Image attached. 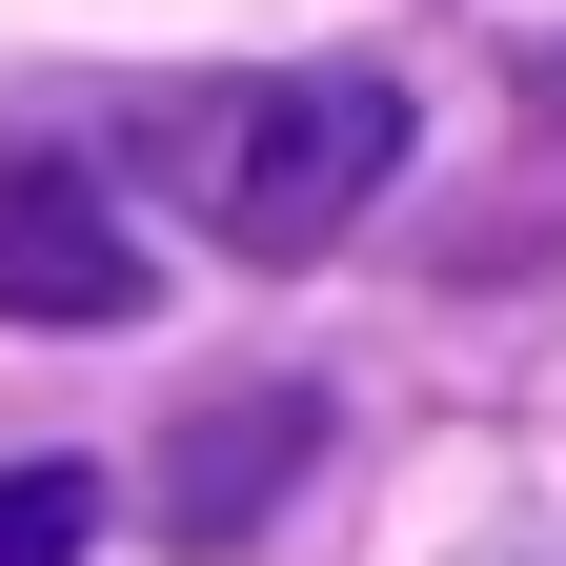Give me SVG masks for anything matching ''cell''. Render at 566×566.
I'll return each instance as SVG.
<instances>
[{"label":"cell","instance_id":"obj_1","mask_svg":"<svg viewBox=\"0 0 566 566\" xmlns=\"http://www.w3.org/2000/svg\"><path fill=\"white\" fill-rule=\"evenodd\" d=\"M142 182L223 263H304L405 182V82L385 61H283V82H163L142 102Z\"/></svg>","mask_w":566,"mask_h":566},{"label":"cell","instance_id":"obj_2","mask_svg":"<svg viewBox=\"0 0 566 566\" xmlns=\"http://www.w3.org/2000/svg\"><path fill=\"white\" fill-rule=\"evenodd\" d=\"M163 304V263H142L122 223V182L82 163V142H0V324H41V344H102Z\"/></svg>","mask_w":566,"mask_h":566},{"label":"cell","instance_id":"obj_3","mask_svg":"<svg viewBox=\"0 0 566 566\" xmlns=\"http://www.w3.org/2000/svg\"><path fill=\"white\" fill-rule=\"evenodd\" d=\"M304 465H324V385H223V405H182V424H163V546L223 566Z\"/></svg>","mask_w":566,"mask_h":566},{"label":"cell","instance_id":"obj_4","mask_svg":"<svg viewBox=\"0 0 566 566\" xmlns=\"http://www.w3.org/2000/svg\"><path fill=\"white\" fill-rule=\"evenodd\" d=\"M102 546V485L82 465H0V566H82Z\"/></svg>","mask_w":566,"mask_h":566}]
</instances>
